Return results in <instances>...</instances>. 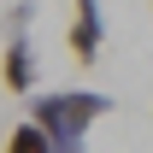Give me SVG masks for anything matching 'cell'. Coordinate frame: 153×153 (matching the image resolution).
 <instances>
[{
  "label": "cell",
  "mask_w": 153,
  "mask_h": 153,
  "mask_svg": "<svg viewBox=\"0 0 153 153\" xmlns=\"http://www.w3.org/2000/svg\"><path fill=\"white\" fill-rule=\"evenodd\" d=\"M112 112V94H94V88H53V94H30V124H36L53 153H82L88 141V124Z\"/></svg>",
  "instance_id": "cell-1"
},
{
  "label": "cell",
  "mask_w": 153,
  "mask_h": 153,
  "mask_svg": "<svg viewBox=\"0 0 153 153\" xmlns=\"http://www.w3.org/2000/svg\"><path fill=\"white\" fill-rule=\"evenodd\" d=\"M100 47H106L100 0H71V59L88 71V65H100Z\"/></svg>",
  "instance_id": "cell-2"
},
{
  "label": "cell",
  "mask_w": 153,
  "mask_h": 153,
  "mask_svg": "<svg viewBox=\"0 0 153 153\" xmlns=\"http://www.w3.org/2000/svg\"><path fill=\"white\" fill-rule=\"evenodd\" d=\"M0 82H6V94H36L41 65H36L30 36H6V53H0Z\"/></svg>",
  "instance_id": "cell-3"
},
{
  "label": "cell",
  "mask_w": 153,
  "mask_h": 153,
  "mask_svg": "<svg viewBox=\"0 0 153 153\" xmlns=\"http://www.w3.org/2000/svg\"><path fill=\"white\" fill-rule=\"evenodd\" d=\"M6 153H53V141L24 118V124H12V130H6Z\"/></svg>",
  "instance_id": "cell-4"
},
{
  "label": "cell",
  "mask_w": 153,
  "mask_h": 153,
  "mask_svg": "<svg viewBox=\"0 0 153 153\" xmlns=\"http://www.w3.org/2000/svg\"><path fill=\"white\" fill-rule=\"evenodd\" d=\"M30 24H36V0H12L6 6V36H30Z\"/></svg>",
  "instance_id": "cell-5"
},
{
  "label": "cell",
  "mask_w": 153,
  "mask_h": 153,
  "mask_svg": "<svg viewBox=\"0 0 153 153\" xmlns=\"http://www.w3.org/2000/svg\"><path fill=\"white\" fill-rule=\"evenodd\" d=\"M147 6H153V0H147Z\"/></svg>",
  "instance_id": "cell-6"
}]
</instances>
